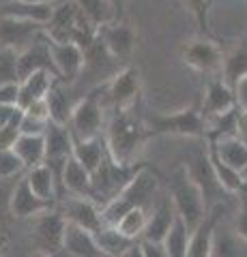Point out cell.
<instances>
[{"instance_id":"1","label":"cell","mask_w":247,"mask_h":257,"mask_svg":"<svg viewBox=\"0 0 247 257\" xmlns=\"http://www.w3.org/2000/svg\"><path fill=\"white\" fill-rule=\"evenodd\" d=\"M150 138L142 118H135L131 111H112V118L106 126V144L116 163L133 165L135 155L144 140Z\"/></svg>"},{"instance_id":"2","label":"cell","mask_w":247,"mask_h":257,"mask_svg":"<svg viewBox=\"0 0 247 257\" xmlns=\"http://www.w3.org/2000/svg\"><path fill=\"white\" fill-rule=\"evenodd\" d=\"M159 191V174L150 170L148 165H142L140 172L133 176L131 182L121 191L114 202H110L103 208V223L106 225H116L127 212L142 208V210H150L155 204L153 199Z\"/></svg>"},{"instance_id":"3","label":"cell","mask_w":247,"mask_h":257,"mask_svg":"<svg viewBox=\"0 0 247 257\" xmlns=\"http://www.w3.org/2000/svg\"><path fill=\"white\" fill-rule=\"evenodd\" d=\"M168 195L172 197V204L177 208V214L187 223V227L194 231L206 216V204L202 197L200 187L194 182L187 165H181L172 174L168 182Z\"/></svg>"},{"instance_id":"4","label":"cell","mask_w":247,"mask_h":257,"mask_svg":"<svg viewBox=\"0 0 247 257\" xmlns=\"http://www.w3.org/2000/svg\"><path fill=\"white\" fill-rule=\"evenodd\" d=\"M144 163H133V165H123L116 163L112 157L103 161V165L93 174V189H91V199L97 204L101 210L110 202L121 195V191L131 182V178L140 172Z\"/></svg>"},{"instance_id":"5","label":"cell","mask_w":247,"mask_h":257,"mask_svg":"<svg viewBox=\"0 0 247 257\" xmlns=\"http://www.w3.org/2000/svg\"><path fill=\"white\" fill-rule=\"evenodd\" d=\"M69 131L73 135V142H86L106 135V105H103L101 88H95L77 99Z\"/></svg>"},{"instance_id":"6","label":"cell","mask_w":247,"mask_h":257,"mask_svg":"<svg viewBox=\"0 0 247 257\" xmlns=\"http://www.w3.org/2000/svg\"><path fill=\"white\" fill-rule=\"evenodd\" d=\"M148 135H183V138H206V120L202 109L187 107L172 114L142 116Z\"/></svg>"},{"instance_id":"7","label":"cell","mask_w":247,"mask_h":257,"mask_svg":"<svg viewBox=\"0 0 247 257\" xmlns=\"http://www.w3.org/2000/svg\"><path fill=\"white\" fill-rule=\"evenodd\" d=\"M142 82L140 71L127 64L106 84V99L114 111H131L140 101Z\"/></svg>"},{"instance_id":"8","label":"cell","mask_w":247,"mask_h":257,"mask_svg":"<svg viewBox=\"0 0 247 257\" xmlns=\"http://www.w3.org/2000/svg\"><path fill=\"white\" fill-rule=\"evenodd\" d=\"M65 231H67V219L60 210L43 212L35 219V244L39 253H45L50 257L62 255L65 246Z\"/></svg>"},{"instance_id":"9","label":"cell","mask_w":247,"mask_h":257,"mask_svg":"<svg viewBox=\"0 0 247 257\" xmlns=\"http://www.w3.org/2000/svg\"><path fill=\"white\" fill-rule=\"evenodd\" d=\"M50 41V52H52V60H54V69H56V75L62 84H75L79 75L84 71L86 64V54L79 45L75 43H58V41Z\"/></svg>"},{"instance_id":"10","label":"cell","mask_w":247,"mask_h":257,"mask_svg":"<svg viewBox=\"0 0 247 257\" xmlns=\"http://www.w3.org/2000/svg\"><path fill=\"white\" fill-rule=\"evenodd\" d=\"M97 37L103 41V45L108 47V52L114 56L118 62H123L125 67L129 64L131 56L135 52V41H138V35L131 26H127L123 22H110L103 24L97 30Z\"/></svg>"},{"instance_id":"11","label":"cell","mask_w":247,"mask_h":257,"mask_svg":"<svg viewBox=\"0 0 247 257\" xmlns=\"http://www.w3.org/2000/svg\"><path fill=\"white\" fill-rule=\"evenodd\" d=\"M43 30L45 26L35 22L0 18V50H13L20 54L33 45Z\"/></svg>"},{"instance_id":"12","label":"cell","mask_w":247,"mask_h":257,"mask_svg":"<svg viewBox=\"0 0 247 257\" xmlns=\"http://www.w3.org/2000/svg\"><path fill=\"white\" fill-rule=\"evenodd\" d=\"M224 52L219 50L217 43L209 41V39H196L189 41L183 47V60L187 67L200 73H217L224 71Z\"/></svg>"},{"instance_id":"13","label":"cell","mask_w":247,"mask_h":257,"mask_svg":"<svg viewBox=\"0 0 247 257\" xmlns=\"http://www.w3.org/2000/svg\"><path fill=\"white\" fill-rule=\"evenodd\" d=\"M187 170H189V174H191V178H194V182H196L198 187H200V191H202L206 210H213L215 206H221V202H224V195H228V193L221 189L217 176H215L213 167H211L209 155H206V152L198 155L194 163L187 165Z\"/></svg>"},{"instance_id":"14","label":"cell","mask_w":247,"mask_h":257,"mask_svg":"<svg viewBox=\"0 0 247 257\" xmlns=\"http://www.w3.org/2000/svg\"><path fill=\"white\" fill-rule=\"evenodd\" d=\"M39 71H52V73H56V69H54V60H52V52H50V41H47L45 30L39 35V39L33 45L18 54L20 82H24V79L30 77V75L39 73Z\"/></svg>"},{"instance_id":"15","label":"cell","mask_w":247,"mask_h":257,"mask_svg":"<svg viewBox=\"0 0 247 257\" xmlns=\"http://www.w3.org/2000/svg\"><path fill=\"white\" fill-rule=\"evenodd\" d=\"M62 214H65L67 223L77 225L86 231H97L103 227V212L101 208L93 202L91 197H67V202L62 204Z\"/></svg>"},{"instance_id":"16","label":"cell","mask_w":247,"mask_h":257,"mask_svg":"<svg viewBox=\"0 0 247 257\" xmlns=\"http://www.w3.org/2000/svg\"><path fill=\"white\" fill-rule=\"evenodd\" d=\"M9 208H11V214L18 216V219H37V216H41L43 212L54 210L52 204L43 202V199L30 189L26 176H22L20 182L15 184V189L11 193Z\"/></svg>"},{"instance_id":"17","label":"cell","mask_w":247,"mask_h":257,"mask_svg":"<svg viewBox=\"0 0 247 257\" xmlns=\"http://www.w3.org/2000/svg\"><path fill=\"white\" fill-rule=\"evenodd\" d=\"M234 109H236L234 88L228 86L224 79H211L209 86H206V92H204V101H202L204 120H211L215 116H224Z\"/></svg>"},{"instance_id":"18","label":"cell","mask_w":247,"mask_h":257,"mask_svg":"<svg viewBox=\"0 0 247 257\" xmlns=\"http://www.w3.org/2000/svg\"><path fill=\"white\" fill-rule=\"evenodd\" d=\"M221 214H224V204L215 206L213 210L206 212L204 221L191 231V242H189L187 257H213L215 231H217V223L221 221Z\"/></svg>"},{"instance_id":"19","label":"cell","mask_w":247,"mask_h":257,"mask_svg":"<svg viewBox=\"0 0 247 257\" xmlns=\"http://www.w3.org/2000/svg\"><path fill=\"white\" fill-rule=\"evenodd\" d=\"M179 219L177 208L172 204V197H161L159 202L153 206V210L148 212V221H146V229L142 240H150V242H163L166 236L170 234L174 221Z\"/></svg>"},{"instance_id":"20","label":"cell","mask_w":247,"mask_h":257,"mask_svg":"<svg viewBox=\"0 0 247 257\" xmlns=\"http://www.w3.org/2000/svg\"><path fill=\"white\" fill-rule=\"evenodd\" d=\"M56 3H20V0H9V3H0V18H13V20L35 22L41 24V26H47L54 15Z\"/></svg>"},{"instance_id":"21","label":"cell","mask_w":247,"mask_h":257,"mask_svg":"<svg viewBox=\"0 0 247 257\" xmlns=\"http://www.w3.org/2000/svg\"><path fill=\"white\" fill-rule=\"evenodd\" d=\"M62 255H69V257H106V253L99 248L97 238H95L93 231H86V229L77 227V225H71V223H67Z\"/></svg>"},{"instance_id":"22","label":"cell","mask_w":247,"mask_h":257,"mask_svg":"<svg viewBox=\"0 0 247 257\" xmlns=\"http://www.w3.org/2000/svg\"><path fill=\"white\" fill-rule=\"evenodd\" d=\"M56 79H58L56 73H52V71H39V73L26 77L24 82H20L18 105L22 109H28L33 103L45 99L47 92L52 90V86H54Z\"/></svg>"},{"instance_id":"23","label":"cell","mask_w":247,"mask_h":257,"mask_svg":"<svg viewBox=\"0 0 247 257\" xmlns=\"http://www.w3.org/2000/svg\"><path fill=\"white\" fill-rule=\"evenodd\" d=\"M211 144L217 157L224 161L228 167H232L234 172L247 176V142H243L241 138H219V140H213V138H206Z\"/></svg>"},{"instance_id":"24","label":"cell","mask_w":247,"mask_h":257,"mask_svg":"<svg viewBox=\"0 0 247 257\" xmlns=\"http://www.w3.org/2000/svg\"><path fill=\"white\" fill-rule=\"evenodd\" d=\"M45 99H47V105H50V122L60 124V126H69L71 116H73V107L77 103L71 99L69 86L62 84L60 79H56Z\"/></svg>"},{"instance_id":"25","label":"cell","mask_w":247,"mask_h":257,"mask_svg":"<svg viewBox=\"0 0 247 257\" xmlns=\"http://www.w3.org/2000/svg\"><path fill=\"white\" fill-rule=\"evenodd\" d=\"M108 157H110V150L106 144V135H99V138H93L86 142H75L73 146V159L77 163H82V167L91 176L99 170Z\"/></svg>"},{"instance_id":"26","label":"cell","mask_w":247,"mask_h":257,"mask_svg":"<svg viewBox=\"0 0 247 257\" xmlns=\"http://www.w3.org/2000/svg\"><path fill=\"white\" fill-rule=\"evenodd\" d=\"M26 180L30 184L39 197L47 204H56V199H60V187H58V180H56V174L52 172L50 165H39L35 170L26 172Z\"/></svg>"},{"instance_id":"27","label":"cell","mask_w":247,"mask_h":257,"mask_svg":"<svg viewBox=\"0 0 247 257\" xmlns=\"http://www.w3.org/2000/svg\"><path fill=\"white\" fill-rule=\"evenodd\" d=\"M62 189L71 197H91L93 189V176L82 167V163L71 157L62 170Z\"/></svg>"},{"instance_id":"28","label":"cell","mask_w":247,"mask_h":257,"mask_svg":"<svg viewBox=\"0 0 247 257\" xmlns=\"http://www.w3.org/2000/svg\"><path fill=\"white\" fill-rule=\"evenodd\" d=\"M206 155H209V161H211V167H213V172L215 176H217V180L221 184V189H224L228 195H238L245 187H247V178L243 174H238L234 172L232 167H228L224 161H221L217 157V152H215L213 148V144L209 142V148H206Z\"/></svg>"},{"instance_id":"29","label":"cell","mask_w":247,"mask_h":257,"mask_svg":"<svg viewBox=\"0 0 247 257\" xmlns=\"http://www.w3.org/2000/svg\"><path fill=\"white\" fill-rule=\"evenodd\" d=\"M13 152L26 167V172L45 163V138L43 135H22L15 144Z\"/></svg>"},{"instance_id":"30","label":"cell","mask_w":247,"mask_h":257,"mask_svg":"<svg viewBox=\"0 0 247 257\" xmlns=\"http://www.w3.org/2000/svg\"><path fill=\"white\" fill-rule=\"evenodd\" d=\"M95 238H97V244L106 253V257H123L125 251H129L138 242V240L127 238L116 225H103L97 234H95Z\"/></svg>"},{"instance_id":"31","label":"cell","mask_w":247,"mask_h":257,"mask_svg":"<svg viewBox=\"0 0 247 257\" xmlns=\"http://www.w3.org/2000/svg\"><path fill=\"white\" fill-rule=\"evenodd\" d=\"M189 242H191V229L187 227V223L179 216V219L174 221V225H172L170 234L166 236V240H163L166 253H168V257H187Z\"/></svg>"},{"instance_id":"32","label":"cell","mask_w":247,"mask_h":257,"mask_svg":"<svg viewBox=\"0 0 247 257\" xmlns=\"http://www.w3.org/2000/svg\"><path fill=\"white\" fill-rule=\"evenodd\" d=\"M245 75H247V47L241 45L224 58V71H221V77H224V82L228 86L234 88V84L238 82V79H243Z\"/></svg>"},{"instance_id":"33","label":"cell","mask_w":247,"mask_h":257,"mask_svg":"<svg viewBox=\"0 0 247 257\" xmlns=\"http://www.w3.org/2000/svg\"><path fill=\"white\" fill-rule=\"evenodd\" d=\"M146 221H148V210L135 208V210L127 212L123 219L116 223V227L121 229L127 238L142 240V236H144V229H146Z\"/></svg>"},{"instance_id":"34","label":"cell","mask_w":247,"mask_h":257,"mask_svg":"<svg viewBox=\"0 0 247 257\" xmlns=\"http://www.w3.org/2000/svg\"><path fill=\"white\" fill-rule=\"evenodd\" d=\"M73 3L79 7V9H82V13L97 28H101L103 24L112 22V9H110L108 0H73Z\"/></svg>"},{"instance_id":"35","label":"cell","mask_w":247,"mask_h":257,"mask_svg":"<svg viewBox=\"0 0 247 257\" xmlns=\"http://www.w3.org/2000/svg\"><path fill=\"white\" fill-rule=\"evenodd\" d=\"M5 84H20L18 52L13 50H0V86Z\"/></svg>"},{"instance_id":"36","label":"cell","mask_w":247,"mask_h":257,"mask_svg":"<svg viewBox=\"0 0 247 257\" xmlns=\"http://www.w3.org/2000/svg\"><path fill=\"white\" fill-rule=\"evenodd\" d=\"M22 172H26V167H24L20 157L13 150H0V180L13 178Z\"/></svg>"},{"instance_id":"37","label":"cell","mask_w":247,"mask_h":257,"mask_svg":"<svg viewBox=\"0 0 247 257\" xmlns=\"http://www.w3.org/2000/svg\"><path fill=\"white\" fill-rule=\"evenodd\" d=\"M183 3L187 5V9L196 18L198 26H200L204 32L209 30V5H211V0H183Z\"/></svg>"},{"instance_id":"38","label":"cell","mask_w":247,"mask_h":257,"mask_svg":"<svg viewBox=\"0 0 247 257\" xmlns=\"http://www.w3.org/2000/svg\"><path fill=\"white\" fill-rule=\"evenodd\" d=\"M234 231L238 238H243L247 242V187L238 193V210L234 219Z\"/></svg>"},{"instance_id":"39","label":"cell","mask_w":247,"mask_h":257,"mask_svg":"<svg viewBox=\"0 0 247 257\" xmlns=\"http://www.w3.org/2000/svg\"><path fill=\"white\" fill-rule=\"evenodd\" d=\"M22 118H24V109L18 103H5V105H0V128L9 126L13 122H22Z\"/></svg>"},{"instance_id":"40","label":"cell","mask_w":247,"mask_h":257,"mask_svg":"<svg viewBox=\"0 0 247 257\" xmlns=\"http://www.w3.org/2000/svg\"><path fill=\"white\" fill-rule=\"evenodd\" d=\"M20 138H22L20 122H13L9 126L0 128V150H13Z\"/></svg>"},{"instance_id":"41","label":"cell","mask_w":247,"mask_h":257,"mask_svg":"<svg viewBox=\"0 0 247 257\" xmlns=\"http://www.w3.org/2000/svg\"><path fill=\"white\" fill-rule=\"evenodd\" d=\"M47 124L50 122H41V120H35L28 114H24L22 122H20V131H22V135H45Z\"/></svg>"},{"instance_id":"42","label":"cell","mask_w":247,"mask_h":257,"mask_svg":"<svg viewBox=\"0 0 247 257\" xmlns=\"http://www.w3.org/2000/svg\"><path fill=\"white\" fill-rule=\"evenodd\" d=\"M24 114H28L35 120H41V122H50V105H47V99L33 103L28 109H24Z\"/></svg>"},{"instance_id":"43","label":"cell","mask_w":247,"mask_h":257,"mask_svg":"<svg viewBox=\"0 0 247 257\" xmlns=\"http://www.w3.org/2000/svg\"><path fill=\"white\" fill-rule=\"evenodd\" d=\"M140 246H142V253H144V257H168L163 242H150V240H140Z\"/></svg>"},{"instance_id":"44","label":"cell","mask_w":247,"mask_h":257,"mask_svg":"<svg viewBox=\"0 0 247 257\" xmlns=\"http://www.w3.org/2000/svg\"><path fill=\"white\" fill-rule=\"evenodd\" d=\"M234 94H236V107L247 114V75L234 84Z\"/></svg>"},{"instance_id":"45","label":"cell","mask_w":247,"mask_h":257,"mask_svg":"<svg viewBox=\"0 0 247 257\" xmlns=\"http://www.w3.org/2000/svg\"><path fill=\"white\" fill-rule=\"evenodd\" d=\"M18 92H20V84L0 86V105H5V103H18Z\"/></svg>"},{"instance_id":"46","label":"cell","mask_w":247,"mask_h":257,"mask_svg":"<svg viewBox=\"0 0 247 257\" xmlns=\"http://www.w3.org/2000/svg\"><path fill=\"white\" fill-rule=\"evenodd\" d=\"M108 3H110V9H112V22H123L127 0H108Z\"/></svg>"},{"instance_id":"47","label":"cell","mask_w":247,"mask_h":257,"mask_svg":"<svg viewBox=\"0 0 247 257\" xmlns=\"http://www.w3.org/2000/svg\"><path fill=\"white\" fill-rule=\"evenodd\" d=\"M123 257H144V253H142V246H140V240L129 248V251H125Z\"/></svg>"},{"instance_id":"48","label":"cell","mask_w":247,"mask_h":257,"mask_svg":"<svg viewBox=\"0 0 247 257\" xmlns=\"http://www.w3.org/2000/svg\"><path fill=\"white\" fill-rule=\"evenodd\" d=\"M0 3H9V0H0ZM20 3H56V0H20Z\"/></svg>"},{"instance_id":"49","label":"cell","mask_w":247,"mask_h":257,"mask_svg":"<svg viewBox=\"0 0 247 257\" xmlns=\"http://www.w3.org/2000/svg\"><path fill=\"white\" fill-rule=\"evenodd\" d=\"M33 257H50V255H45V253H39V251H37Z\"/></svg>"},{"instance_id":"50","label":"cell","mask_w":247,"mask_h":257,"mask_svg":"<svg viewBox=\"0 0 247 257\" xmlns=\"http://www.w3.org/2000/svg\"><path fill=\"white\" fill-rule=\"evenodd\" d=\"M62 257H69V255H62Z\"/></svg>"},{"instance_id":"51","label":"cell","mask_w":247,"mask_h":257,"mask_svg":"<svg viewBox=\"0 0 247 257\" xmlns=\"http://www.w3.org/2000/svg\"><path fill=\"white\" fill-rule=\"evenodd\" d=\"M58 257H62V255H58Z\"/></svg>"},{"instance_id":"52","label":"cell","mask_w":247,"mask_h":257,"mask_svg":"<svg viewBox=\"0 0 247 257\" xmlns=\"http://www.w3.org/2000/svg\"><path fill=\"white\" fill-rule=\"evenodd\" d=\"M245 178H247V176H245Z\"/></svg>"}]
</instances>
